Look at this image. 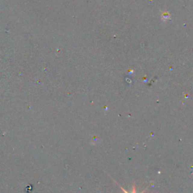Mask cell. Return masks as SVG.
Masks as SVG:
<instances>
[{"label":"cell","instance_id":"1","mask_svg":"<svg viewBox=\"0 0 193 193\" xmlns=\"http://www.w3.org/2000/svg\"><path fill=\"white\" fill-rule=\"evenodd\" d=\"M114 182H116V184H117V185H119V187H120V188H121V189H122V191H123V192L124 193H129V192H128V191H126V190H125V188H123V187H122V186H121V185H119V183H118V182H116V181H115L114 180ZM145 191H146V189H144V190H143V191H142V192L141 193H144L145 192ZM131 193H137V191H136V187H135V185H133V188H132V191H131Z\"/></svg>","mask_w":193,"mask_h":193}]
</instances>
